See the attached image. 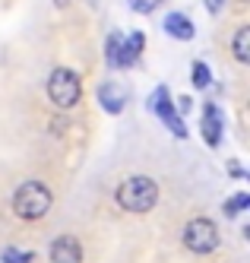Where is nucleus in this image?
Returning a JSON list of instances; mask_svg holds the SVG:
<instances>
[{"label":"nucleus","mask_w":250,"mask_h":263,"mask_svg":"<svg viewBox=\"0 0 250 263\" xmlns=\"http://www.w3.org/2000/svg\"><path fill=\"white\" fill-rule=\"evenodd\" d=\"M51 203H54V197H51V191L45 184L26 181V184H19L16 194H13V213L19 219H26V222H35L51 210Z\"/></svg>","instance_id":"f257e3e1"},{"label":"nucleus","mask_w":250,"mask_h":263,"mask_svg":"<svg viewBox=\"0 0 250 263\" xmlns=\"http://www.w3.org/2000/svg\"><path fill=\"white\" fill-rule=\"evenodd\" d=\"M118 203L130 213H149L159 203V184L152 178H143V175L130 178L118 187Z\"/></svg>","instance_id":"f03ea898"},{"label":"nucleus","mask_w":250,"mask_h":263,"mask_svg":"<svg viewBox=\"0 0 250 263\" xmlns=\"http://www.w3.org/2000/svg\"><path fill=\"white\" fill-rule=\"evenodd\" d=\"M48 96H51V102L57 108H73L83 96L80 77H76L73 70H67V67H57L51 73V80H48Z\"/></svg>","instance_id":"7ed1b4c3"},{"label":"nucleus","mask_w":250,"mask_h":263,"mask_svg":"<svg viewBox=\"0 0 250 263\" xmlns=\"http://www.w3.org/2000/svg\"><path fill=\"white\" fill-rule=\"evenodd\" d=\"M184 244L194 254H209V251H216L219 248V229L209 219H190L187 222V229H184Z\"/></svg>","instance_id":"20e7f679"},{"label":"nucleus","mask_w":250,"mask_h":263,"mask_svg":"<svg viewBox=\"0 0 250 263\" xmlns=\"http://www.w3.org/2000/svg\"><path fill=\"white\" fill-rule=\"evenodd\" d=\"M140 51H143V32H133L130 42L118 39V35L108 42V58H111L114 67H130L133 61L140 58Z\"/></svg>","instance_id":"39448f33"},{"label":"nucleus","mask_w":250,"mask_h":263,"mask_svg":"<svg viewBox=\"0 0 250 263\" xmlns=\"http://www.w3.org/2000/svg\"><path fill=\"white\" fill-rule=\"evenodd\" d=\"M51 263H83V248L80 241L64 235L51 244Z\"/></svg>","instance_id":"423d86ee"},{"label":"nucleus","mask_w":250,"mask_h":263,"mask_svg":"<svg viewBox=\"0 0 250 263\" xmlns=\"http://www.w3.org/2000/svg\"><path fill=\"white\" fill-rule=\"evenodd\" d=\"M152 108L159 111V115H162V121H165L171 130H175L178 137H184V134H187V130H184V124H181V115H178V111L171 108V102H168V92H165V89H159V92H156V99H152Z\"/></svg>","instance_id":"0eeeda50"},{"label":"nucleus","mask_w":250,"mask_h":263,"mask_svg":"<svg viewBox=\"0 0 250 263\" xmlns=\"http://www.w3.org/2000/svg\"><path fill=\"white\" fill-rule=\"evenodd\" d=\"M203 137H206V143H209V146H219V140H222V118H219V108H216V105H206Z\"/></svg>","instance_id":"6e6552de"},{"label":"nucleus","mask_w":250,"mask_h":263,"mask_svg":"<svg viewBox=\"0 0 250 263\" xmlns=\"http://www.w3.org/2000/svg\"><path fill=\"white\" fill-rule=\"evenodd\" d=\"M165 29L175 35V39H181V42L194 39V26H190V20H187V16H181V13H171L168 20H165Z\"/></svg>","instance_id":"1a4fd4ad"},{"label":"nucleus","mask_w":250,"mask_h":263,"mask_svg":"<svg viewBox=\"0 0 250 263\" xmlns=\"http://www.w3.org/2000/svg\"><path fill=\"white\" fill-rule=\"evenodd\" d=\"M99 99H102V105L111 111V115H118V111L124 108V92H118V86H102L99 89Z\"/></svg>","instance_id":"9d476101"},{"label":"nucleus","mask_w":250,"mask_h":263,"mask_svg":"<svg viewBox=\"0 0 250 263\" xmlns=\"http://www.w3.org/2000/svg\"><path fill=\"white\" fill-rule=\"evenodd\" d=\"M235 58L241 64H250V29L247 26L238 29V35H235Z\"/></svg>","instance_id":"9b49d317"},{"label":"nucleus","mask_w":250,"mask_h":263,"mask_svg":"<svg viewBox=\"0 0 250 263\" xmlns=\"http://www.w3.org/2000/svg\"><path fill=\"white\" fill-rule=\"evenodd\" d=\"M194 86H197V89L209 86V67H206V64H200V61L194 64Z\"/></svg>","instance_id":"f8f14e48"},{"label":"nucleus","mask_w":250,"mask_h":263,"mask_svg":"<svg viewBox=\"0 0 250 263\" xmlns=\"http://www.w3.org/2000/svg\"><path fill=\"white\" fill-rule=\"evenodd\" d=\"M159 4H162V0H130V7L137 10V13H152Z\"/></svg>","instance_id":"ddd939ff"},{"label":"nucleus","mask_w":250,"mask_h":263,"mask_svg":"<svg viewBox=\"0 0 250 263\" xmlns=\"http://www.w3.org/2000/svg\"><path fill=\"white\" fill-rule=\"evenodd\" d=\"M4 263H32V254H19V251H4Z\"/></svg>","instance_id":"4468645a"},{"label":"nucleus","mask_w":250,"mask_h":263,"mask_svg":"<svg viewBox=\"0 0 250 263\" xmlns=\"http://www.w3.org/2000/svg\"><path fill=\"white\" fill-rule=\"evenodd\" d=\"M247 203H250V197H247V194H241L238 200H232V203H228V213H238V210H244Z\"/></svg>","instance_id":"2eb2a0df"},{"label":"nucleus","mask_w":250,"mask_h":263,"mask_svg":"<svg viewBox=\"0 0 250 263\" xmlns=\"http://www.w3.org/2000/svg\"><path fill=\"white\" fill-rule=\"evenodd\" d=\"M206 7H209V13H219L225 7V0H206Z\"/></svg>","instance_id":"dca6fc26"},{"label":"nucleus","mask_w":250,"mask_h":263,"mask_svg":"<svg viewBox=\"0 0 250 263\" xmlns=\"http://www.w3.org/2000/svg\"><path fill=\"white\" fill-rule=\"evenodd\" d=\"M57 4H61V7H64V4H67V0H57Z\"/></svg>","instance_id":"f3484780"}]
</instances>
